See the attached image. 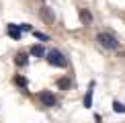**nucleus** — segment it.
Returning a JSON list of instances; mask_svg holds the SVG:
<instances>
[{"label": "nucleus", "instance_id": "nucleus-7", "mask_svg": "<svg viewBox=\"0 0 125 123\" xmlns=\"http://www.w3.org/2000/svg\"><path fill=\"white\" fill-rule=\"evenodd\" d=\"M31 55H35V58H43V55H45L43 45H33V47H31Z\"/></svg>", "mask_w": 125, "mask_h": 123}, {"label": "nucleus", "instance_id": "nucleus-14", "mask_svg": "<svg viewBox=\"0 0 125 123\" xmlns=\"http://www.w3.org/2000/svg\"><path fill=\"white\" fill-rule=\"evenodd\" d=\"M19 29H21V31H33V27H31V25H27V23L19 25Z\"/></svg>", "mask_w": 125, "mask_h": 123}, {"label": "nucleus", "instance_id": "nucleus-3", "mask_svg": "<svg viewBox=\"0 0 125 123\" xmlns=\"http://www.w3.org/2000/svg\"><path fill=\"white\" fill-rule=\"evenodd\" d=\"M39 101L43 102V107H55V96L51 92H47V90L39 92Z\"/></svg>", "mask_w": 125, "mask_h": 123}, {"label": "nucleus", "instance_id": "nucleus-10", "mask_svg": "<svg viewBox=\"0 0 125 123\" xmlns=\"http://www.w3.org/2000/svg\"><path fill=\"white\" fill-rule=\"evenodd\" d=\"M58 86H60V88H70V78H60L58 80Z\"/></svg>", "mask_w": 125, "mask_h": 123}, {"label": "nucleus", "instance_id": "nucleus-11", "mask_svg": "<svg viewBox=\"0 0 125 123\" xmlns=\"http://www.w3.org/2000/svg\"><path fill=\"white\" fill-rule=\"evenodd\" d=\"M84 107H86V109H88V107H92V90L86 92V96H84Z\"/></svg>", "mask_w": 125, "mask_h": 123}, {"label": "nucleus", "instance_id": "nucleus-9", "mask_svg": "<svg viewBox=\"0 0 125 123\" xmlns=\"http://www.w3.org/2000/svg\"><path fill=\"white\" fill-rule=\"evenodd\" d=\"M113 111H115V113H125V105L119 102V101H115V102H113Z\"/></svg>", "mask_w": 125, "mask_h": 123}, {"label": "nucleus", "instance_id": "nucleus-6", "mask_svg": "<svg viewBox=\"0 0 125 123\" xmlns=\"http://www.w3.org/2000/svg\"><path fill=\"white\" fill-rule=\"evenodd\" d=\"M14 64L21 66V68H25V66L29 64V55H27V53H17V58H14Z\"/></svg>", "mask_w": 125, "mask_h": 123}, {"label": "nucleus", "instance_id": "nucleus-5", "mask_svg": "<svg viewBox=\"0 0 125 123\" xmlns=\"http://www.w3.org/2000/svg\"><path fill=\"white\" fill-rule=\"evenodd\" d=\"M8 35H10L12 39H21V35H23V31L19 29V25L10 23V25H8Z\"/></svg>", "mask_w": 125, "mask_h": 123}, {"label": "nucleus", "instance_id": "nucleus-1", "mask_svg": "<svg viewBox=\"0 0 125 123\" xmlns=\"http://www.w3.org/2000/svg\"><path fill=\"white\" fill-rule=\"evenodd\" d=\"M96 41H98L105 49H111V51L119 49V39L111 33V31H103V33H98V35H96Z\"/></svg>", "mask_w": 125, "mask_h": 123}, {"label": "nucleus", "instance_id": "nucleus-4", "mask_svg": "<svg viewBox=\"0 0 125 123\" xmlns=\"http://www.w3.org/2000/svg\"><path fill=\"white\" fill-rule=\"evenodd\" d=\"M78 14H80V20H82L84 25H90V23H92V14H90V10L80 8V10H78Z\"/></svg>", "mask_w": 125, "mask_h": 123}, {"label": "nucleus", "instance_id": "nucleus-13", "mask_svg": "<svg viewBox=\"0 0 125 123\" xmlns=\"http://www.w3.org/2000/svg\"><path fill=\"white\" fill-rule=\"evenodd\" d=\"M33 35H35V37H37L39 41H47V39H49L45 33H39V31H33Z\"/></svg>", "mask_w": 125, "mask_h": 123}, {"label": "nucleus", "instance_id": "nucleus-2", "mask_svg": "<svg viewBox=\"0 0 125 123\" xmlns=\"http://www.w3.org/2000/svg\"><path fill=\"white\" fill-rule=\"evenodd\" d=\"M45 55H47V62L51 66H55V68H66L68 66V60L64 58V53L60 49H49Z\"/></svg>", "mask_w": 125, "mask_h": 123}, {"label": "nucleus", "instance_id": "nucleus-8", "mask_svg": "<svg viewBox=\"0 0 125 123\" xmlns=\"http://www.w3.org/2000/svg\"><path fill=\"white\" fill-rule=\"evenodd\" d=\"M41 14H43V19L47 20V23H53V19H55L53 14L49 12V8H47V6H43V8H41Z\"/></svg>", "mask_w": 125, "mask_h": 123}, {"label": "nucleus", "instance_id": "nucleus-12", "mask_svg": "<svg viewBox=\"0 0 125 123\" xmlns=\"http://www.w3.org/2000/svg\"><path fill=\"white\" fill-rule=\"evenodd\" d=\"M14 84H19V86H27V78H25V76H17V78H14Z\"/></svg>", "mask_w": 125, "mask_h": 123}]
</instances>
